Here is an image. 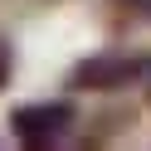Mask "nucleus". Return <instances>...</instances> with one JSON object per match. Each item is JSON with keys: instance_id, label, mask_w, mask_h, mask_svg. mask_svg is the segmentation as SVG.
<instances>
[{"instance_id": "nucleus-6", "label": "nucleus", "mask_w": 151, "mask_h": 151, "mask_svg": "<svg viewBox=\"0 0 151 151\" xmlns=\"http://www.w3.org/2000/svg\"><path fill=\"white\" fill-rule=\"evenodd\" d=\"M146 102H151V78H146Z\"/></svg>"}, {"instance_id": "nucleus-3", "label": "nucleus", "mask_w": 151, "mask_h": 151, "mask_svg": "<svg viewBox=\"0 0 151 151\" xmlns=\"http://www.w3.org/2000/svg\"><path fill=\"white\" fill-rule=\"evenodd\" d=\"M137 122V112L132 107H117V112H98L93 117V132H78L73 141H83V146H98V141H107V137H122V132Z\"/></svg>"}, {"instance_id": "nucleus-2", "label": "nucleus", "mask_w": 151, "mask_h": 151, "mask_svg": "<svg viewBox=\"0 0 151 151\" xmlns=\"http://www.w3.org/2000/svg\"><path fill=\"white\" fill-rule=\"evenodd\" d=\"M78 122L83 117L68 98H49V102H15L5 127L24 151H54V146L78 137Z\"/></svg>"}, {"instance_id": "nucleus-5", "label": "nucleus", "mask_w": 151, "mask_h": 151, "mask_svg": "<svg viewBox=\"0 0 151 151\" xmlns=\"http://www.w3.org/2000/svg\"><path fill=\"white\" fill-rule=\"evenodd\" d=\"M10 78H15V49H10V39L0 34V88H5Z\"/></svg>"}, {"instance_id": "nucleus-1", "label": "nucleus", "mask_w": 151, "mask_h": 151, "mask_svg": "<svg viewBox=\"0 0 151 151\" xmlns=\"http://www.w3.org/2000/svg\"><path fill=\"white\" fill-rule=\"evenodd\" d=\"M151 78V54L137 49H98L88 59H78L63 73V88L68 93H98V98H122V93L141 88Z\"/></svg>"}, {"instance_id": "nucleus-4", "label": "nucleus", "mask_w": 151, "mask_h": 151, "mask_svg": "<svg viewBox=\"0 0 151 151\" xmlns=\"http://www.w3.org/2000/svg\"><path fill=\"white\" fill-rule=\"evenodd\" d=\"M107 10L127 24H151V0H107Z\"/></svg>"}]
</instances>
